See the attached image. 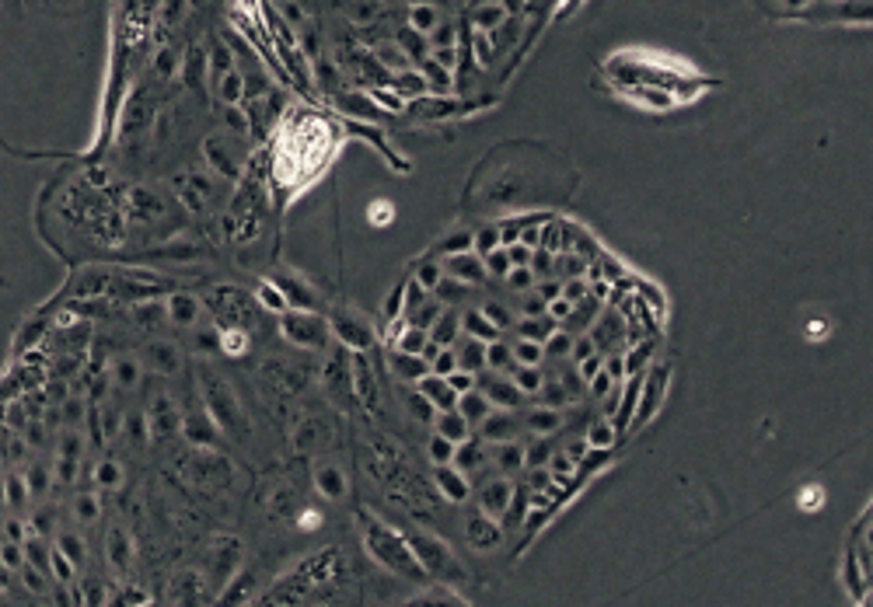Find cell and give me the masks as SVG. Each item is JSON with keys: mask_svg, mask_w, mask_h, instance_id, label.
I'll return each mask as SVG.
<instances>
[{"mask_svg": "<svg viewBox=\"0 0 873 607\" xmlns=\"http://www.w3.org/2000/svg\"><path fill=\"white\" fill-rule=\"evenodd\" d=\"M667 388H671V366L667 364H654L647 373H643V388H639V405H636V415H632V426H629V433L632 430H639V426H647L657 412H661V405L667 398Z\"/></svg>", "mask_w": 873, "mask_h": 607, "instance_id": "obj_3", "label": "cell"}, {"mask_svg": "<svg viewBox=\"0 0 873 607\" xmlns=\"http://www.w3.org/2000/svg\"><path fill=\"white\" fill-rule=\"evenodd\" d=\"M490 447V468H497L499 475L507 472H524V444L521 440H503V444H486Z\"/></svg>", "mask_w": 873, "mask_h": 607, "instance_id": "obj_13", "label": "cell"}, {"mask_svg": "<svg viewBox=\"0 0 873 607\" xmlns=\"http://www.w3.org/2000/svg\"><path fill=\"white\" fill-rule=\"evenodd\" d=\"M430 482L437 488V496L444 503H451V506H465L472 499V479L465 472H457L455 464H437L433 475H430Z\"/></svg>", "mask_w": 873, "mask_h": 607, "instance_id": "obj_6", "label": "cell"}, {"mask_svg": "<svg viewBox=\"0 0 873 607\" xmlns=\"http://www.w3.org/2000/svg\"><path fill=\"white\" fill-rule=\"evenodd\" d=\"M510 499H514V482H510V479H503V475H486V479L479 482V492H475L479 513L493 517L497 524L503 521V513H507Z\"/></svg>", "mask_w": 873, "mask_h": 607, "instance_id": "obj_5", "label": "cell"}, {"mask_svg": "<svg viewBox=\"0 0 873 607\" xmlns=\"http://www.w3.org/2000/svg\"><path fill=\"white\" fill-rule=\"evenodd\" d=\"M475 388L486 395V402L499 408V412H521L524 408V395L514 388V381L510 377H499V373H490V370H482L479 377H475Z\"/></svg>", "mask_w": 873, "mask_h": 607, "instance_id": "obj_4", "label": "cell"}, {"mask_svg": "<svg viewBox=\"0 0 873 607\" xmlns=\"http://www.w3.org/2000/svg\"><path fill=\"white\" fill-rule=\"evenodd\" d=\"M521 415L517 412H499L493 408L482 422H479V430H475V437L482 440V444H503V440H521Z\"/></svg>", "mask_w": 873, "mask_h": 607, "instance_id": "obj_8", "label": "cell"}, {"mask_svg": "<svg viewBox=\"0 0 873 607\" xmlns=\"http://www.w3.org/2000/svg\"><path fill=\"white\" fill-rule=\"evenodd\" d=\"M570 349H573V335H570V332H563V328H556V332L548 335V342L541 346V353H545V357H552V360H566V357H570Z\"/></svg>", "mask_w": 873, "mask_h": 607, "instance_id": "obj_33", "label": "cell"}, {"mask_svg": "<svg viewBox=\"0 0 873 607\" xmlns=\"http://www.w3.org/2000/svg\"><path fill=\"white\" fill-rule=\"evenodd\" d=\"M619 94H625L629 102L643 105V109H657V112H667V109H678V98L671 91H661V87H619Z\"/></svg>", "mask_w": 873, "mask_h": 607, "instance_id": "obj_18", "label": "cell"}, {"mask_svg": "<svg viewBox=\"0 0 873 607\" xmlns=\"http://www.w3.org/2000/svg\"><path fill=\"white\" fill-rule=\"evenodd\" d=\"M444 381H448V388L455 391L457 398H461V395H468V391H475V377H472V373H461V370H455V373H451V377H444Z\"/></svg>", "mask_w": 873, "mask_h": 607, "instance_id": "obj_39", "label": "cell"}, {"mask_svg": "<svg viewBox=\"0 0 873 607\" xmlns=\"http://www.w3.org/2000/svg\"><path fill=\"white\" fill-rule=\"evenodd\" d=\"M570 311H573V304L570 300H563V297H556V300H548V308H545V315L552 318L556 324H563L570 318Z\"/></svg>", "mask_w": 873, "mask_h": 607, "instance_id": "obj_40", "label": "cell"}, {"mask_svg": "<svg viewBox=\"0 0 873 607\" xmlns=\"http://www.w3.org/2000/svg\"><path fill=\"white\" fill-rule=\"evenodd\" d=\"M465 251H472V231H455V234L437 238V244H433L426 255L437 258V262H444V258H451V255H465Z\"/></svg>", "mask_w": 873, "mask_h": 607, "instance_id": "obj_23", "label": "cell"}, {"mask_svg": "<svg viewBox=\"0 0 873 607\" xmlns=\"http://www.w3.org/2000/svg\"><path fill=\"white\" fill-rule=\"evenodd\" d=\"M482 269H486V276L490 280H497V283H503L507 276H510V258H507V251L503 248H497V251H490V255H482Z\"/></svg>", "mask_w": 873, "mask_h": 607, "instance_id": "obj_32", "label": "cell"}, {"mask_svg": "<svg viewBox=\"0 0 873 607\" xmlns=\"http://www.w3.org/2000/svg\"><path fill=\"white\" fill-rule=\"evenodd\" d=\"M503 251H507V258H510L514 269H528V266H531V251H528L524 244H510V248H503Z\"/></svg>", "mask_w": 873, "mask_h": 607, "instance_id": "obj_41", "label": "cell"}, {"mask_svg": "<svg viewBox=\"0 0 873 607\" xmlns=\"http://www.w3.org/2000/svg\"><path fill=\"white\" fill-rule=\"evenodd\" d=\"M472 293H475L472 286L457 283V280H451V276H444V280L437 283V290H433V297H437L444 308H468V297H472Z\"/></svg>", "mask_w": 873, "mask_h": 607, "instance_id": "obj_27", "label": "cell"}, {"mask_svg": "<svg viewBox=\"0 0 873 607\" xmlns=\"http://www.w3.org/2000/svg\"><path fill=\"white\" fill-rule=\"evenodd\" d=\"M0 607H11V604H7V601H4V597H0Z\"/></svg>", "mask_w": 873, "mask_h": 607, "instance_id": "obj_42", "label": "cell"}, {"mask_svg": "<svg viewBox=\"0 0 873 607\" xmlns=\"http://www.w3.org/2000/svg\"><path fill=\"white\" fill-rule=\"evenodd\" d=\"M455 370H457L455 349H441V353L430 360V373H433V377H451Z\"/></svg>", "mask_w": 873, "mask_h": 607, "instance_id": "obj_35", "label": "cell"}, {"mask_svg": "<svg viewBox=\"0 0 873 607\" xmlns=\"http://www.w3.org/2000/svg\"><path fill=\"white\" fill-rule=\"evenodd\" d=\"M556 328H559V324L552 322L548 315H545V318H517V322H514L517 339H528V342H539V346L548 342V335H552Z\"/></svg>", "mask_w": 873, "mask_h": 607, "instance_id": "obj_24", "label": "cell"}, {"mask_svg": "<svg viewBox=\"0 0 873 607\" xmlns=\"http://www.w3.org/2000/svg\"><path fill=\"white\" fill-rule=\"evenodd\" d=\"M426 335H430V342H433L437 349H455L457 339H461V322H457V311L444 308V315L430 324V332H426Z\"/></svg>", "mask_w": 873, "mask_h": 607, "instance_id": "obj_20", "label": "cell"}, {"mask_svg": "<svg viewBox=\"0 0 873 607\" xmlns=\"http://www.w3.org/2000/svg\"><path fill=\"white\" fill-rule=\"evenodd\" d=\"M486 370H490V373H499V377H510V373L517 370L514 357H510V342H507V339H497V342L486 346Z\"/></svg>", "mask_w": 873, "mask_h": 607, "instance_id": "obj_25", "label": "cell"}, {"mask_svg": "<svg viewBox=\"0 0 873 607\" xmlns=\"http://www.w3.org/2000/svg\"><path fill=\"white\" fill-rule=\"evenodd\" d=\"M612 388H615V381H612V377H608V373L601 370L597 377H590V381H587V398H594V402H601V398H605V395H608Z\"/></svg>", "mask_w": 873, "mask_h": 607, "instance_id": "obj_37", "label": "cell"}, {"mask_svg": "<svg viewBox=\"0 0 873 607\" xmlns=\"http://www.w3.org/2000/svg\"><path fill=\"white\" fill-rule=\"evenodd\" d=\"M409 280H413V283L423 286L426 293H433V290H437V283L444 280V266H441L437 258H430V255H423V258H419L416 266H413V273H409Z\"/></svg>", "mask_w": 873, "mask_h": 607, "instance_id": "obj_26", "label": "cell"}, {"mask_svg": "<svg viewBox=\"0 0 873 607\" xmlns=\"http://www.w3.org/2000/svg\"><path fill=\"white\" fill-rule=\"evenodd\" d=\"M510 381H514V388H517L524 398H539L541 388H545V373H541V366H517V370L510 373Z\"/></svg>", "mask_w": 873, "mask_h": 607, "instance_id": "obj_28", "label": "cell"}, {"mask_svg": "<svg viewBox=\"0 0 873 607\" xmlns=\"http://www.w3.org/2000/svg\"><path fill=\"white\" fill-rule=\"evenodd\" d=\"M503 537H507V530L493 521V517H486V513H468V521H465V541H468V548H475V552H497L499 545H503Z\"/></svg>", "mask_w": 873, "mask_h": 607, "instance_id": "obj_7", "label": "cell"}, {"mask_svg": "<svg viewBox=\"0 0 873 607\" xmlns=\"http://www.w3.org/2000/svg\"><path fill=\"white\" fill-rule=\"evenodd\" d=\"M457 322H461V335H468V339H475V342H486V346H490V342L503 339L497 324L490 322V318H486L479 308H472V304L457 311Z\"/></svg>", "mask_w": 873, "mask_h": 607, "instance_id": "obj_11", "label": "cell"}, {"mask_svg": "<svg viewBox=\"0 0 873 607\" xmlns=\"http://www.w3.org/2000/svg\"><path fill=\"white\" fill-rule=\"evenodd\" d=\"M587 293H590L587 280H570V283L559 286V297H563V300H570V304H581Z\"/></svg>", "mask_w": 873, "mask_h": 607, "instance_id": "obj_38", "label": "cell"}, {"mask_svg": "<svg viewBox=\"0 0 873 607\" xmlns=\"http://www.w3.org/2000/svg\"><path fill=\"white\" fill-rule=\"evenodd\" d=\"M583 440H587V447H590V450H612V447L622 440V433L615 430V422H612V419L597 415V419H590V422H587Z\"/></svg>", "mask_w": 873, "mask_h": 607, "instance_id": "obj_21", "label": "cell"}, {"mask_svg": "<svg viewBox=\"0 0 873 607\" xmlns=\"http://www.w3.org/2000/svg\"><path fill=\"white\" fill-rule=\"evenodd\" d=\"M455 464L457 472H472V468H490V447L482 444L475 433H472V440H465V444H457V450H455Z\"/></svg>", "mask_w": 873, "mask_h": 607, "instance_id": "obj_19", "label": "cell"}, {"mask_svg": "<svg viewBox=\"0 0 873 607\" xmlns=\"http://www.w3.org/2000/svg\"><path fill=\"white\" fill-rule=\"evenodd\" d=\"M455 357H457V370H461V373L479 377V373L486 370V342H475V339L461 335L455 346Z\"/></svg>", "mask_w": 873, "mask_h": 607, "instance_id": "obj_17", "label": "cell"}, {"mask_svg": "<svg viewBox=\"0 0 873 607\" xmlns=\"http://www.w3.org/2000/svg\"><path fill=\"white\" fill-rule=\"evenodd\" d=\"M406 11V25L416 32V36H430L437 25H441V18H444V4H409V7H402Z\"/></svg>", "mask_w": 873, "mask_h": 607, "instance_id": "obj_14", "label": "cell"}, {"mask_svg": "<svg viewBox=\"0 0 873 607\" xmlns=\"http://www.w3.org/2000/svg\"><path fill=\"white\" fill-rule=\"evenodd\" d=\"M430 433H437V437H444V440H451V444L457 447V444H465V440H472L475 430L457 415L455 408H451V412H437V415H433Z\"/></svg>", "mask_w": 873, "mask_h": 607, "instance_id": "obj_16", "label": "cell"}, {"mask_svg": "<svg viewBox=\"0 0 873 607\" xmlns=\"http://www.w3.org/2000/svg\"><path fill=\"white\" fill-rule=\"evenodd\" d=\"M510 357L517 366H541L545 364V353H541L539 342H528V339H514L510 342Z\"/></svg>", "mask_w": 873, "mask_h": 607, "instance_id": "obj_29", "label": "cell"}, {"mask_svg": "<svg viewBox=\"0 0 873 607\" xmlns=\"http://www.w3.org/2000/svg\"><path fill=\"white\" fill-rule=\"evenodd\" d=\"M455 412L465 419V422H468V426H472V430H479V422H482V419L493 412V405L486 402V395L475 388V391H468V395H461V398H457Z\"/></svg>", "mask_w": 873, "mask_h": 607, "instance_id": "obj_22", "label": "cell"}, {"mask_svg": "<svg viewBox=\"0 0 873 607\" xmlns=\"http://www.w3.org/2000/svg\"><path fill=\"white\" fill-rule=\"evenodd\" d=\"M503 286H510L514 293H528V290H535V276H531V269H510Z\"/></svg>", "mask_w": 873, "mask_h": 607, "instance_id": "obj_36", "label": "cell"}, {"mask_svg": "<svg viewBox=\"0 0 873 607\" xmlns=\"http://www.w3.org/2000/svg\"><path fill=\"white\" fill-rule=\"evenodd\" d=\"M402 534H406V541H409V548H413V555H416L426 579H437L444 586L468 583V569L461 566V559L451 552V545L444 537L430 534L426 527H402Z\"/></svg>", "mask_w": 873, "mask_h": 607, "instance_id": "obj_2", "label": "cell"}, {"mask_svg": "<svg viewBox=\"0 0 873 607\" xmlns=\"http://www.w3.org/2000/svg\"><path fill=\"white\" fill-rule=\"evenodd\" d=\"M566 426L563 419V408H552V405H539V408H528L521 412V430L531 433V437H559Z\"/></svg>", "mask_w": 873, "mask_h": 607, "instance_id": "obj_9", "label": "cell"}, {"mask_svg": "<svg viewBox=\"0 0 873 607\" xmlns=\"http://www.w3.org/2000/svg\"><path fill=\"white\" fill-rule=\"evenodd\" d=\"M399 402H402V412H406L416 426H426V430L433 426V415H437V412H433V405L426 402L413 384H399Z\"/></svg>", "mask_w": 873, "mask_h": 607, "instance_id": "obj_15", "label": "cell"}, {"mask_svg": "<svg viewBox=\"0 0 873 607\" xmlns=\"http://www.w3.org/2000/svg\"><path fill=\"white\" fill-rule=\"evenodd\" d=\"M455 450L457 447L451 444V440H444V437H437V433L426 437V457H430L433 468H437V464H451V461H455Z\"/></svg>", "mask_w": 873, "mask_h": 607, "instance_id": "obj_31", "label": "cell"}, {"mask_svg": "<svg viewBox=\"0 0 873 607\" xmlns=\"http://www.w3.org/2000/svg\"><path fill=\"white\" fill-rule=\"evenodd\" d=\"M413 388H416V391L423 395V398H426V402L433 405V412H451V408L457 405V395L451 391V388H448V381H444V377H433V373H426V377H423V381H416Z\"/></svg>", "mask_w": 873, "mask_h": 607, "instance_id": "obj_12", "label": "cell"}, {"mask_svg": "<svg viewBox=\"0 0 873 607\" xmlns=\"http://www.w3.org/2000/svg\"><path fill=\"white\" fill-rule=\"evenodd\" d=\"M353 521H357V534H360V548H364V555L375 566L399 576V579H409V583L426 579L416 555H413V548H409V541H406V534H402V527H391L388 521H381L371 506H357Z\"/></svg>", "mask_w": 873, "mask_h": 607, "instance_id": "obj_1", "label": "cell"}, {"mask_svg": "<svg viewBox=\"0 0 873 607\" xmlns=\"http://www.w3.org/2000/svg\"><path fill=\"white\" fill-rule=\"evenodd\" d=\"M545 308H548V300H541L535 290L521 293V300H517V311H521V318H545Z\"/></svg>", "mask_w": 873, "mask_h": 607, "instance_id": "obj_34", "label": "cell"}, {"mask_svg": "<svg viewBox=\"0 0 873 607\" xmlns=\"http://www.w3.org/2000/svg\"><path fill=\"white\" fill-rule=\"evenodd\" d=\"M441 266H444V276H451V280H457V283H465V286H472V290L490 283V276H486V269H482V258H479L475 251L451 255V258H444Z\"/></svg>", "mask_w": 873, "mask_h": 607, "instance_id": "obj_10", "label": "cell"}, {"mask_svg": "<svg viewBox=\"0 0 873 607\" xmlns=\"http://www.w3.org/2000/svg\"><path fill=\"white\" fill-rule=\"evenodd\" d=\"M499 248V227L497 220L493 224H482V227H475L472 231V251L482 258V255H490V251H497Z\"/></svg>", "mask_w": 873, "mask_h": 607, "instance_id": "obj_30", "label": "cell"}]
</instances>
